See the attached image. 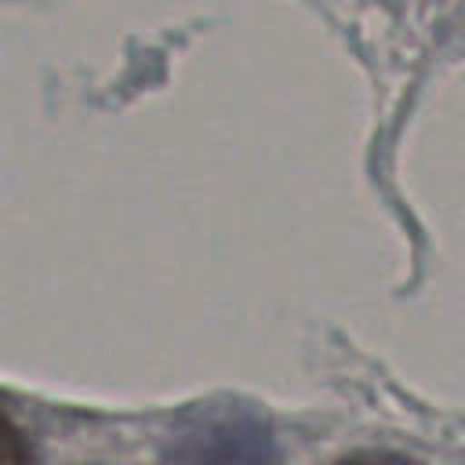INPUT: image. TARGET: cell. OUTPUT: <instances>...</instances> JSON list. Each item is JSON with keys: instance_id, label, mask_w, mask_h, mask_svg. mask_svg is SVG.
Wrapping results in <instances>:
<instances>
[{"instance_id": "cell-1", "label": "cell", "mask_w": 465, "mask_h": 465, "mask_svg": "<svg viewBox=\"0 0 465 465\" xmlns=\"http://www.w3.org/2000/svg\"><path fill=\"white\" fill-rule=\"evenodd\" d=\"M272 429L251 411H218L182 425L163 443V465H272Z\"/></svg>"}, {"instance_id": "cell-2", "label": "cell", "mask_w": 465, "mask_h": 465, "mask_svg": "<svg viewBox=\"0 0 465 465\" xmlns=\"http://www.w3.org/2000/svg\"><path fill=\"white\" fill-rule=\"evenodd\" d=\"M29 461H33L29 436L7 414H0V465H29Z\"/></svg>"}, {"instance_id": "cell-3", "label": "cell", "mask_w": 465, "mask_h": 465, "mask_svg": "<svg viewBox=\"0 0 465 465\" xmlns=\"http://www.w3.org/2000/svg\"><path fill=\"white\" fill-rule=\"evenodd\" d=\"M338 465H421V461L396 450H356V454H345Z\"/></svg>"}]
</instances>
